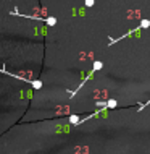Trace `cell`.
I'll return each instance as SVG.
<instances>
[{"label": "cell", "mask_w": 150, "mask_h": 154, "mask_svg": "<svg viewBox=\"0 0 150 154\" xmlns=\"http://www.w3.org/2000/svg\"><path fill=\"white\" fill-rule=\"evenodd\" d=\"M86 5H94V0H86Z\"/></svg>", "instance_id": "3957f363"}, {"label": "cell", "mask_w": 150, "mask_h": 154, "mask_svg": "<svg viewBox=\"0 0 150 154\" xmlns=\"http://www.w3.org/2000/svg\"><path fill=\"white\" fill-rule=\"evenodd\" d=\"M69 122L71 123H81V120H79V117H76V115H71V117H69Z\"/></svg>", "instance_id": "7a4b0ae2"}, {"label": "cell", "mask_w": 150, "mask_h": 154, "mask_svg": "<svg viewBox=\"0 0 150 154\" xmlns=\"http://www.w3.org/2000/svg\"><path fill=\"white\" fill-rule=\"evenodd\" d=\"M105 106L108 107V109H113V107H116V101H115V99H110V101H108Z\"/></svg>", "instance_id": "6da1fadb"}]
</instances>
